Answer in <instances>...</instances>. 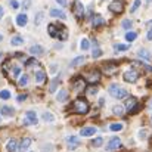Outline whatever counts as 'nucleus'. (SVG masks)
I'll return each mask as SVG.
<instances>
[{
	"instance_id": "nucleus-1",
	"label": "nucleus",
	"mask_w": 152,
	"mask_h": 152,
	"mask_svg": "<svg viewBox=\"0 0 152 152\" xmlns=\"http://www.w3.org/2000/svg\"><path fill=\"white\" fill-rule=\"evenodd\" d=\"M89 109H90V106H89V102L84 101V99H77V101L72 103L71 112L84 115V114H87V112H89Z\"/></svg>"
},
{
	"instance_id": "nucleus-2",
	"label": "nucleus",
	"mask_w": 152,
	"mask_h": 152,
	"mask_svg": "<svg viewBox=\"0 0 152 152\" xmlns=\"http://www.w3.org/2000/svg\"><path fill=\"white\" fill-rule=\"evenodd\" d=\"M108 92H109V95H111L112 98H115V99H123V98H126V96L129 95L127 90L123 89V87L118 86V84H111V86L108 87Z\"/></svg>"
},
{
	"instance_id": "nucleus-3",
	"label": "nucleus",
	"mask_w": 152,
	"mask_h": 152,
	"mask_svg": "<svg viewBox=\"0 0 152 152\" xmlns=\"http://www.w3.org/2000/svg\"><path fill=\"white\" fill-rule=\"evenodd\" d=\"M72 13L75 15L77 19H81L83 18V15H84V6H83V3L80 0H75L72 3Z\"/></svg>"
},
{
	"instance_id": "nucleus-4",
	"label": "nucleus",
	"mask_w": 152,
	"mask_h": 152,
	"mask_svg": "<svg viewBox=\"0 0 152 152\" xmlns=\"http://www.w3.org/2000/svg\"><path fill=\"white\" fill-rule=\"evenodd\" d=\"M139 109H140V105L137 103L136 98H130L129 101L126 102V111H129L130 114H136Z\"/></svg>"
},
{
	"instance_id": "nucleus-5",
	"label": "nucleus",
	"mask_w": 152,
	"mask_h": 152,
	"mask_svg": "<svg viewBox=\"0 0 152 152\" xmlns=\"http://www.w3.org/2000/svg\"><path fill=\"white\" fill-rule=\"evenodd\" d=\"M108 7H109V10L114 12V13H121V12L124 10V1H123V0H112Z\"/></svg>"
},
{
	"instance_id": "nucleus-6",
	"label": "nucleus",
	"mask_w": 152,
	"mask_h": 152,
	"mask_svg": "<svg viewBox=\"0 0 152 152\" xmlns=\"http://www.w3.org/2000/svg\"><path fill=\"white\" fill-rule=\"evenodd\" d=\"M22 124L24 126H34V124H37V115H36V112L34 111H28L25 114V118H24Z\"/></svg>"
},
{
	"instance_id": "nucleus-7",
	"label": "nucleus",
	"mask_w": 152,
	"mask_h": 152,
	"mask_svg": "<svg viewBox=\"0 0 152 152\" xmlns=\"http://www.w3.org/2000/svg\"><path fill=\"white\" fill-rule=\"evenodd\" d=\"M84 77H86V80H87L89 83H96V81H99V78H101V72H99L98 69H90V71H87V72L84 74Z\"/></svg>"
},
{
	"instance_id": "nucleus-8",
	"label": "nucleus",
	"mask_w": 152,
	"mask_h": 152,
	"mask_svg": "<svg viewBox=\"0 0 152 152\" xmlns=\"http://www.w3.org/2000/svg\"><path fill=\"white\" fill-rule=\"evenodd\" d=\"M123 78L127 81V83H134L137 78H139V74L134 71V69H130V71H126L123 74Z\"/></svg>"
},
{
	"instance_id": "nucleus-9",
	"label": "nucleus",
	"mask_w": 152,
	"mask_h": 152,
	"mask_svg": "<svg viewBox=\"0 0 152 152\" xmlns=\"http://www.w3.org/2000/svg\"><path fill=\"white\" fill-rule=\"evenodd\" d=\"M72 89L77 92V93H81L84 89H86V84H84V80L83 78H80V77H77V78H74V81H72Z\"/></svg>"
},
{
	"instance_id": "nucleus-10",
	"label": "nucleus",
	"mask_w": 152,
	"mask_h": 152,
	"mask_svg": "<svg viewBox=\"0 0 152 152\" xmlns=\"http://www.w3.org/2000/svg\"><path fill=\"white\" fill-rule=\"evenodd\" d=\"M117 68H118L117 62H105V64L102 65L103 72H106L108 75H109V74H114V72L117 71Z\"/></svg>"
},
{
	"instance_id": "nucleus-11",
	"label": "nucleus",
	"mask_w": 152,
	"mask_h": 152,
	"mask_svg": "<svg viewBox=\"0 0 152 152\" xmlns=\"http://www.w3.org/2000/svg\"><path fill=\"white\" fill-rule=\"evenodd\" d=\"M121 146V139H118V137H112L111 140H109V143L106 145V151H115V149H118Z\"/></svg>"
},
{
	"instance_id": "nucleus-12",
	"label": "nucleus",
	"mask_w": 152,
	"mask_h": 152,
	"mask_svg": "<svg viewBox=\"0 0 152 152\" xmlns=\"http://www.w3.org/2000/svg\"><path fill=\"white\" fill-rule=\"evenodd\" d=\"M66 145H68L71 149H75V148L80 145V139H78L77 136H69V137H66Z\"/></svg>"
},
{
	"instance_id": "nucleus-13",
	"label": "nucleus",
	"mask_w": 152,
	"mask_h": 152,
	"mask_svg": "<svg viewBox=\"0 0 152 152\" xmlns=\"http://www.w3.org/2000/svg\"><path fill=\"white\" fill-rule=\"evenodd\" d=\"M137 55H139L143 61H151L152 59V53L149 50H146V49H139Z\"/></svg>"
},
{
	"instance_id": "nucleus-14",
	"label": "nucleus",
	"mask_w": 152,
	"mask_h": 152,
	"mask_svg": "<svg viewBox=\"0 0 152 152\" xmlns=\"http://www.w3.org/2000/svg\"><path fill=\"white\" fill-rule=\"evenodd\" d=\"M27 21H28V18H27L25 13H19V15L16 16V24H18L19 27H25V25H27Z\"/></svg>"
},
{
	"instance_id": "nucleus-15",
	"label": "nucleus",
	"mask_w": 152,
	"mask_h": 152,
	"mask_svg": "<svg viewBox=\"0 0 152 152\" xmlns=\"http://www.w3.org/2000/svg\"><path fill=\"white\" fill-rule=\"evenodd\" d=\"M0 112H1V115H6V117H12L13 114H15V109L13 108H10V106H1L0 108Z\"/></svg>"
},
{
	"instance_id": "nucleus-16",
	"label": "nucleus",
	"mask_w": 152,
	"mask_h": 152,
	"mask_svg": "<svg viewBox=\"0 0 152 152\" xmlns=\"http://www.w3.org/2000/svg\"><path fill=\"white\" fill-rule=\"evenodd\" d=\"M95 133H96V127H84L80 132L81 136H93Z\"/></svg>"
},
{
	"instance_id": "nucleus-17",
	"label": "nucleus",
	"mask_w": 152,
	"mask_h": 152,
	"mask_svg": "<svg viewBox=\"0 0 152 152\" xmlns=\"http://www.w3.org/2000/svg\"><path fill=\"white\" fill-rule=\"evenodd\" d=\"M103 24H105V19L102 18L101 15H95V16L92 18V25H93V27H101Z\"/></svg>"
},
{
	"instance_id": "nucleus-18",
	"label": "nucleus",
	"mask_w": 152,
	"mask_h": 152,
	"mask_svg": "<svg viewBox=\"0 0 152 152\" xmlns=\"http://www.w3.org/2000/svg\"><path fill=\"white\" fill-rule=\"evenodd\" d=\"M31 142H33V140H31L30 137H25V139H22V142H21V145H19V151H21V152L27 151V149L30 148Z\"/></svg>"
},
{
	"instance_id": "nucleus-19",
	"label": "nucleus",
	"mask_w": 152,
	"mask_h": 152,
	"mask_svg": "<svg viewBox=\"0 0 152 152\" xmlns=\"http://www.w3.org/2000/svg\"><path fill=\"white\" fill-rule=\"evenodd\" d=\"M43 48L42 46H39V45H36V46H31L30 48V53L31 55H36V56H40V55H43Z\"/></svg>"
},
{
	"instance_id": "nucleus-20",
	"label": "nucleus",
	"mask_w": 152,
	"mask_h": 152,
	"mask_svg": "<svg viewBox=\"0 0 152 152\" xmlns=\"http://www.w3.org/2000/svg\"><path fill=\"white\" fill-rule=\"evenodd\" d=\"M83 64H84V56H77L75 59L71 61V66H72V68H77V66H80V65H83Z\"/></svg>"
},
{
	"instance_id": "nucleus-21",
	"label": "nucleus",
	"mask_w": 152,
	"mask_h": 152,
	"mask_svg": "<svg viewBox=\"0 0 152 152\" xmlns=\"http://www.w3.org/2000/svg\"><path fill=\"white\" fill-rule=\"evenodd\" d=\"M50 16L61 18V19H65V18H66V15H65L62 10H59V9H50Z\"/></svg>"
},
{
	"instance_id": "nucleus-22",
	"label": "nucleus",
	"mask_w": 152,
	"mask_h": 152,
	"mask_svg": "<svg viewBox=\"0 0 152 152\" xmlns=\"http://www.w3.org/2000/svg\"><path fill=\"white\" fill-rule=\"evenodd\" d=\"M10 45L12 46H21V45H24V39L21 36H15V37H12Z\"/></svg>"
},
{
	"instance_id": "nucleus-23",
	"label": "nucleus",
	"mask_w": 152,
	"mask_h": 152,
	"mask_svg": "<svg viewBox=\"0 0 152 152\" xmlns=\"http://www.w3.org/2000/svg\"><path fill=\"white\" fill-rule=\"evenodd\" d=\"M59 83H61V80H59V78H53V80H52L50 86H49V92H50V93H55V92H56V89H58Z\"/></svg>"
},
{
	"instance_id": "nucleus-24",
	"label": "nucleus",
	"mask_w": 152,
	"mask_h": 152,
	"mask_svg": "<svg viewBox=\"0 0 152 152\" xmlns=\"http://www.w3.org/2000/svg\"><path fill=\"white\" fill-rule=\"evenodd\" d=\"M6 148H7V151L9 152H15L16 151V148H18L16 140H15V139H10V140L7 142V146H6Z\"/></svg>"
},
{
	"instance_id": "nucleus-25",
	"label": "nucleus",
	"mask_w": 152,
	"mask_h": 152,
	"mask_svg": "<svg viewBox=\"0 0 152 152\" xmlns=\"http://www.w3.org/2000/svg\"><path fill=\"white\" fill-rule=\"evenodd\" d=\"M66 98H68V92H66V90H61V92L56 95L58 102H65L66 101Z\"/></svg>"
},
{
	"instance_id": "nucleus-26",
	"label": "nucleus",
	"mask_w": 152,
	"mask_h": 152,
	"mask_svg": "<svg viewBox=\"0 0 152 152\" xmlns=\"http://www.w3.org/2000/svg\"><path fill=\"white\" fill-rule=\"evenodd\" d=\"M36 80H37V83H43L46 80V72L45 71H37L36 72Z\"/></svg>"
},
{
	"instance_id": "nucleus-27",
	"label": "nucleus",
	"mask_w": 152,
	"mask_h": 152,
	"mask_svg": "<svg viewBox=\"0 0 152 152\" xmlns=\"http://www.w3.org/2000/svg\"><path fill=\"white\" fill-rule=\"evenodd\" d=\"M130 46L129 45H123V43H120V45H114V50L115 52H124L127 50Z\"/></svg>"
},
{
	"instance_id": "nucleus-28",
	"label": "nucleus",
	"mask_w": 152,
	"mask_h": 152,
	"mask_svg": "<svg viewBox=\"0 0 152 152\" xmlns=\"http://www.w3.org/2000/svg\"><path fill=\"white\" fill-rule=\"evenodd\" d=\"M137 39V34L134 33V31H129L127 34H126V40L127 42H134Z\"/></svg>"
},
{
	"instance_id": "nucleus-29",
	"label": "nucleus",
	"mask_w": 152,
	"mask_h": 152,
	"mask_svg": "<svg viewBox=\"0 0 152 152\" xmlns=\"http://www.w3.org/2000/svg\"><path fill=\"white\" fill-rule=\"evenodd\" d=\"M123 127H124V126H123L121 123H114V124H111V126H109V129H111L112 132H121V130H123Z\"/></svg>"
},
{
	"instance_id": "nucleus-30",
	"label": "nucleus",
	"mask_w": 152,
	"mask_h": 152,
	"mask_svg": "<svg viewBox=\"0 0 152 152\" xmlns=\"http://www.w3.org/2000/svg\"><path fill=\"white\" fill-rule=\"evenodd\" d=\"M18 84H19L21 87L27 86V84H28V75H25V74H24V75H21V77H19V81H18Z\"/></svg>"
},
{
	"instance_id": "nucleus-31",
	"label": "nucleus",
	"mask_w": 152,
	"mask_h": 152,
	"mask_svg": "<svg viewBox=\"0 0 152 152\" xmlns=\"http://www.w3.org/2000/svg\"><path fill=\"white\" fill-rule=\"evenodd\" d=\"M102 143H103V137H101V136H98V137H95V139L92 140V146H95V148L101 146Z\"/></svg>"
},
{
	"instance_id": "nucleus-32",
	"label": "nucleus",
	"mask_w": 152,
	"mask_h": 152,
	"mask_svg": "<svg viewBox=\"0 0 152 152\" xmlns=\"http://www.w3.org/2000/svg\"><path fill=\"white\" fill-rule=\"evenodd\" d=\"M80 48H81L83 50H87V49L90 48V43H89V40H87V39H83V40L80 42Z\"/></svg>"
},
{
	"instance_id": "nucleus-33",
	"label": "nucleus",
	"mask_w": 152,
	"mask_h": 152,
	"mask_svg": "<svg viewBox=\"0 0 152 152\" xmlns=\"http://www.w3.org/2000/svg\"><path fill=\"white\" fill-rule=\"evenodd\" d=\"M112 112H114L115 115H123V112H124V108L117 105V106H114V108H112Z\"/></svg>"
},
{
	"instance_id": "nucleus-34",
	"label": "nucleus",
	"mask_w": 152,
	"mask_h": 152,
	"mask_svg": "<svg viewBox=\"0 0 152 152\" xmlns=\"http://www.w3.org/2000/svg\"><path fill=\"white\" fill-rule=\"evenodd\" d=\"M43 120H45L46 123H52V121L55 120V117L52 115L50 112H45V114H43Z\"/></svg>"
},
{
	"instance_id": "nucleus-35",
	"label": "nucleus",
	"mask_w": 152,
	"mask_h": 152,
	"mask_svg": "<svg viewBox=\"0 0 152 152\" xmlns=\"http://www.w3.org/2000/svg\"><path fill=\"white\" fill-rule=\"evenodd\" d=\"M139 6H140V0H134V3L132 4V7H130V12L132 13H134L137 9H139Z\"/></svg>"
},
{
	"instance_id": "nucleus-36",
	"label": "nucleus",
	"mask_w": 152,
	"mask_h": 152,
	"mask_svg": "<svg viewBox=\"0 0 152 152\" xmlns=\"http://www.w3.org/2000/svg\"><path fill=\"white\" fill-rule=\"evenodd\" d=\"M19 74H21V68H19L18 65L12 66V77H18Z\"/></svg>"
},
{
	"instance_id": "nucleus-37",
	"label": "nucleus",
	"mask_w": 152,
	"mask_h": 152,
	"mask_svg": "<svg viewBox=\"0 0 152 152\" xmlns=\"http://www.w3.org/2000/svg\"><path fill=\"white\" fill-rule=\"evenodd\" d=\"M9 98H10V92H9V90H1V92H0V99H4V101H6V99H9Z\"/></svg>"
},
{
	"instance_id": "nucleus-38",
	"label": "nucleus",
	"mask_w": 152,
	"mask_h": 152,
	"mask_svg": "<svg viewBox=\"0 0 152 152\" xmlns=\"http://www.w3.org/2000/svg\"><path fill=\"white\" fill-rule=\"evenodd\" d=\"M132 25H133V22H132L130 19H124V21H123V28L130 30V28H132Z\"/></svg>"
},
{
	"instance_id": "nucleus-39",
	"label": "nucleus",
	"mask_w": 152,
	"mask_h": 152,
	"mask_svg": "<svg viewBox=\"0 0 152 152\" xmlns=\"http://www.w3.org/2000/svg\"><path fill=\"white\" fill-rule=\"evenodd\" d=\"M86 92H87L89 95H96V93H98V87H96V86H90V87L86 89Z\"/></svg>"
},
{
	"instance_id": "nucleus-40",
	"label": "nucleus",
	"mask_w": 152,
	"mask_h": 152,
	"mask_svg": "<svg viewBox=\"0 0 152 152\" xmlns=\"http://www.w3.org/2000/svg\"><path fill=\"white\" fill-rule=\"evenodd\" d=\"M134 64L140 65V66H142V68H145L148 72H152V66H151V65H146V64H143V62H134Z\"/></svg>"
},
{
	"instance_id": "nucleus-41",
	"label": "nucleus",
	"mask_w": 152,
	"mask_h": 152,
	"mask_svg": "<svg viewBox=\"0 0 152 152\" xmlns=\"http://www.w3.org/2000/svg\"><path fill=\"white\" fill-rule=\"evenodd\" d=\"M101 55H102V50L99 49V48H95V49H93V53H92L93 58H99Z\"/></svg>"
},
{
	"instance_id": "nucleus-42",
	"label": "nucleus",
	"mask_w": 152,
	"mask_h": 152,
	"mask_svg": "<svg viewBox=\"0 0 152 152\" xmlns=\"http://www.w3.org/2000/svg\"><path fill=\"white\" fill-rule=\"evenodd\" d=\"M25 65H27V68H30L31 65H37V61H36L34 58H31V59H28V61H27V64H25Z\"/></svg>"
},
{
	"instance_id": "nucleus-43",
	"label": "nucleus",
	"mask_w": 152,
	"mask_h": 152,
	"mask_svg": "<svg viewBox=\"0 0 152 152\" xmlns=\"http://www.w3.org/2000/svg\"><path fill=\"white\" fill-rule=\"evenodd\" d=\"M42 19H43V13L40 12V13H39V15L36 16V24H37V25H40V22H42Z\"/></svg>"
},
{
	"instance_id": "nucleus-44",
	"label": "nucleus",
	"mask_w": 152,
	"mask_h": 152,
	"mask_svg": "<svg viewBox=\"0 0 152 152\" xmlns=\"http://www.w3.org/2000/svg\"><path fill=\"white\" fill-rule=\"evenodd\" d=\"M10 6H12L13 9H18V7H19V3H18L16 0H10Z\"/></svg>"
},
{
	"instance_id": "nucleus-45",
	"label": "nucleus",
	"mask_w": 152,
	"mask_h": 152,
	"mask_svg": "<svg viewBox=\"0 0 152 152\" xmlns=\"http://www.w3.org/2000/svg\"><path fill=\"white\" fill-rule=\"evenodd\" d=\"M56 1H58L61 6H66V4H68V1H66V0H56Z\"/></svg>"
},
{
	"instance_id": "nucleus-46",
	"label": "nucleus",
	"mask_w": 152,
	"mask_h": 152,
	"mask_svg": "<svg viewBox=\"0 0 152 152\" xmlns=\"http://www.w3.org/2000/svg\"><path fill=\"white\" fill-rule=\"evenodd\" d=\"M25 99H27V96H25V95H21V96H18V101H19V102L25 101Z\"/></svg>"
},
{
	"instance_id": "nucleus-47",
	"label": "nucleus",
	"mask_w": 152,
	"mask_h": 152,
	"mask_svg": "<svg viewBox=\"0 0 152 152\" xmlns=\"http://www.w3.org/2000/svg\"><path fill=\"white\" fill-rule=\"evenodd\" d=\"M146 39H148V40H152V30H149V31H148V36H146Z\"/></svg>"
},
{
	"instance_id": "nucleus-48",
	"label": "nucleus",
	"mask_w": 152,
	"mask_h": 152,
	"mask_svg": "<svg viewBox=\"0 0 152 152\" xmlns=\"http://www.w3.org/2000/svg\"><path fill=\"white\" fill-rule=\"evenodd\" d=\"M139 136H140V137H145V136H146V132H145V130H143V132H140V133H139Z\"/></svg>"
},
{
	"instance_id": "nucleus-49",
	"label": "nucleus",
	"mask_w": 152,
	"mask_h": 152,
	"mask_svg": "<svg viewBox=\"0 0 152 152\" xmlns=\"http://www.w3.org/2000/svg\"><path fill=\"white\" fill-rule=\"evenodd\" d=\"M30 3H31V1H30V0H27V1H25V4H24V6H25V7H28V6H30Z\"/></svg>"
},
{
	"instance_id": "nucleus-50",
	"label": "nucleus",
	"mask_w": 152,
	"mask_h": 152,
	"mask_svg": "<svg viewBox=\"0 0 152 152\" xmlns=\"http://www.w3.org/2000/svg\"><path fill=\"white\" fill-rule=\"evenodd\" d=\"M3 12H4V10H3V7H1V6H0V18H1V16H3Z\"/></svg>"
},
{
	"instance_id": "nucleus-51",
	"label": "nucleus",
	"mask_w": 152,
	"mask_h": 152,
	"mask_svg": "<svg viewBox=\"0 0 152 152\" xmlns=\"http://www.w3.org/2000/svg\"><path fill=\"white\" fill-rule=\"evenodd\" d=\"M146 25H148L149 28H152V19H151V21H149V22H148V24H146Z\"/></svg>"
},
{
	"instance_id": "nucleus-52",
	"label": "nucleus",
	"mask_w": 152,
	"mask_h": 152,
	"mask_svg": "<svg viewBox=\"0 0 152 152\" xmlns=\"http://www.w3.org/2000/svg\"><path fill=\"white\" fill-rule=\"evenodd\" d=\"M1 40H3V36H1V34H0V42H1Z\"/></svg>"
},
{
	"instance_id": "nucleus-53",
	"label": "nucleus",
	"mask_w": 152,
	"mask_h": 152,
	"mask_svg": "<svg viewBox=\"0 0 152 152\" xmlns=\"http://www.w3.org/2000/svg\"><path fill=\"white\" fill-rule=\"evenodd\" d=\"M149 108H152V101H151V103H149Z\"/></svg>"
},
{
	"instance_id": "nucleus-54",
	"label": "nucleus",
	"mask_w": 152,
	"mask_h": 152,
	"mask_svg": "<svg viewBox=\"0 0 152 152\" xmlns=\"http://www.w3.org/2000/svg\"><path fill=\"white\" fill-rule=\"evenodd\" d=\"M151 1H152V0H146V3H151Z\"/></svg>"
}]
</instances>
